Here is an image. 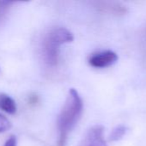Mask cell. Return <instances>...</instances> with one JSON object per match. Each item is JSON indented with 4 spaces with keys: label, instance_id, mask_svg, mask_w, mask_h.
Masks as SVG:
<instances>
[{
    "label": "cell",
    "instance_id": "5b68a950",
    "mask_svg": "<svg viewBox=\"0 0 146 146\" xmlns=\"http://www.w3.org/2000/svg\"><path fill=\"white\" fill-rule=\"evenodd\" d=\"M0 110L9 115L15 114L16 104L15 100L7 94L0 93Z\"/></svg>",
    "mask_w": 146,
    "mask_h": 146
},
{
    "label": "cell",
    "instance_id": "3957f363",
    "mask_svg": "<svg viewBox=\"0 0 146 146\" xmlns=\"http://www.w3.org/2000/svg\"><path fill=\"white\" fill-rule=\"evenodd\" d=\"M117 60L118 56L115 52L107 50L97 54H94L89 59V63L94 68H102L111 66L112 64L115 63Z\"/></svg>",
    "mask_w": 146,
    "mask_h": 146
},
{
    "label": "cell",
    "instance_id": "52a82bcc",
    "mask_svg": "<svg viewBox=\"0 0 146 146\" xmlns=\"http://www.w3.org/2000/svg\"><path fill=\"white\" fill-rule=\"evenodd\" d=\"M13 3H14L10 1H0V22L4 21L5 16Z\"/></svg>",
    "mask_w": 146,
    "mask_h": 146
},
{
    "label": "cell",
    "instance_id": "9c48e42d",
    "mask_svg": "<svg viewBox=\"0 0 146 146\" xmlns=\"http://www.w3.org/2000/svg\"><path fill=\"white\" fill-rule=\"evenodd\" d=\"M4 146H16V138L15 136L9 137L5 142Z\"/></svg>",
    "mask_w": 146,
    "mask_h": 146
},
{
    "label": "cell",
    "instance_id": "277c9868",
    "mask_svg": "<svg viewBox=\"0 0 146 146\" xmlns=\"http://www.w3.org/2000/svg\"><path fill=\"white\" fill-rule=\"evenodd\" d=\"M102 126L92 127L84 136L80 146H107Z\"/></svg>",
    "mask_w": 146,
    "mask_h": 146
},
{
    "label": "cell",
    "instance_id": "ba28073f",
    "mask_svg": "<svg viewBox=\"0 0 146 146\" xmlns=\"http://www.w3.org/2000/svg\"><path fill=\"white\" fill-rule=\"evenodd\" d=\"M11 128L10 121L2 114H0V133H5Z\"/></svg>",
    "mask_w": 146,
    "mask_h": 146
},
{
    "label": "cell",
    "instance_id": "8992f818",
    "mask_svg": "<svg viewBox=\"0 0 146 146\" xmlns=\"http://www.w3.org/2000/svg\"><path fill=\"white\" fill-rule=\"evenodd\" d=\"M126 129L127 128L126 127H124V126H118V127H116L113 130L112 133L110 134L109 140L110 141H118V140L121 139L124 137V135L126 134Z\"/></svg>",
    "mask_w": 146,
    "mask_h": 146
},
{
    "label": "cell",
    "instance_id": "6da1fadb",
    "mask_svg": "<svg viewBox=\"0 0 146 146\" xmlns=\"http://www.w3.org/2000/svg\"><path fill=\"white\" fill-rule=\"evenodd\" d=\"M83 110V103L80 95L75 89H71L58 119V146H65L69 133L80 120Z\"/></svg>",
    "mask_w": 146,
    "mask_h": 146
},
{
    "label": "cell",
    "instance_id": "7a4b0ae2",
    "mask_svg": "<svg viewBox=\"0 0 146 146\" xmlns=\"http://www.w3.org/2000/svg\"><path fill=\"white\" fill-rule=\"evenodd\" d=\"M71 37L69 33L63 28H55L46 36L43 44V53L46 62L54 66L59 61V47L65 43H69Z\"/></svg>",
    "mask_w": 146,
    "mask_h": 146
}]
</instances>
